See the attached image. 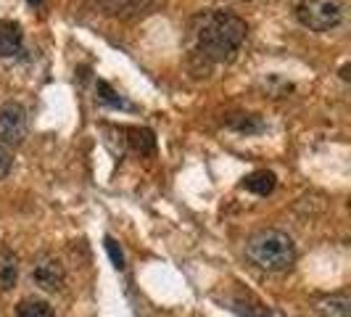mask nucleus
<instances>
[{"mask_svg":"<svg viewBox=\"0 0 351 317\" xmlns=\"http://www.w3.org/2000/svg\"><path fill=\"white\" fill-rule=\"evenodd\" d=\"M275 183H278L275 172H269V169H256V172H251V175L243 180V188H246L248 193L267 196L275 191Z\"/></svg>","mask_w":351,"mask_h":317,"instance_id":"0eeeda50","label":"nucleus"},{"mask_svg":"<svg viewBox=\"0 0 351 317\" xmlns=\"http://www.w3.org/2000/svg\"><path fill=\"white\" fill-rule=\"evenodd\" d=\"M130 143L135 145V151H141V154H148V151H154V145H156V138H154V132L151 130H138V127H132L130 130Z\"/></svg>","mask_w":351,"mask_h":317,"instance_id":"9b49d317","label":"nucleus"},{"mask_svg":"<svg viewBox=\"0 0 351 317\" xmlns=\"http://www.w3.org/2000/svg\"><path fill=\"white\" fill-rule=\"evenodd\" d=\"M19 317H53V307L43 299H21L16 307Z\"/></svg>","mask_w":351,"mask_h":317,"instance_id":"1a4fd4ad","label":"nucleus"},{"mask_svg":"<svg viewBox=\"0 0 351 317\" xmlns=\"http://www.w3.org/2000/svg\"><path fill=\"white\" fill-rule=\"evenodd\" d=\"M195 37L204 56H209L211 61H228L246 40V21L225 11H211L201 19Z\"/></svg>","mask_w":351,"mask_h":317,"instance_id":"f257e3e1","label":"nucleus"},{"mask_svg":"<svg viewBox=\"0 0 351 317\" xmlns=\"http://www.w3.org/2000/svg\"><path fill=\"white\" fill-rule=\"evenodd\" d=\"M24 45V32L21 24L11 19H0V58H14L21 53Z\"/></svg>","mask_w":351,"mask_h":317,"instance_id":"423d86ee","label":"nucleus"},{"mask_svg":"<svg viewBox=\"0 0 351 317\" xmlns=\"http://www.w3.org/2000/svg\"><path fill=\"white\" fill-rule=\"evenodd\" d=\"M322 317H349V299L346 296H330L317 304Z\"/></svg>","mask_w":351,"mask_h":317,"instance_id":"9d476101","label":"nucleus"},{"mask_svg":"<svg viewBox=\"0 0 351 317\" xmlns=\"http://www.w3.org/2000/svg\"><path fill=\"white\" fill-rule=\"evenodd\" d=\"M32 281L35 285H40L43 291H61L64 281H66V272H64V264L53 257H43L40 262L32 267Z\"/></svg>","mask_w":351,"mask_h":317,"instance_id":"39448f33","label":"nucleus"},{"mask_svg":"<svg viewBox=\"0 0 351 317\" xmlns=\"http://www.w3.org/2000/svg\"><path fill=\"white\" fill-rule=\"evenodd\" d=\"M27 3H29V5H40V3H43V0H27Z\"/></svg>","mask_w":351,"mask_h":317,"instance_id":"2eb2a0df","label":"nucleus"},{"mask_svg":"<svg viewBox=\"0 0 351 317\" xmlns=\"http://www.w3.org/2000/svg\"><path fill=\"white\" fill-rule=\"evenodd\" d=\"M98 98H101L106 106H114V108H132V106L124 101L122 95H117L114 90L106 85V82H98Z\"/></svg>","mask_w":351,"mask_h":317,"instance_id":"f8f14e48","label":"nucleus"},{"mask_svg":"<svg viewBox=\"0 0 351 317\" xmlns=\"http://www.w3.org/2000/svg\"><path fill=\"white\" fill-rule=\"evenodd\" d=\"M106 248H108V254H111V262H114V267H117V270H122V267H124V254H122V248L117 246V241H114V238H106Z\"/></svg>","mask_w":351,"mask_h":317,"instance_id":"ddd939ff","label":"nucleus"},{"mask_svg":"<svg viewBox=\"0 0 351 317\" xmlns=\"http://www.w3.org/2000/svg\"><path fill=\"white\" fill-rule=\"evenodd\" d=\"M246 257L267 272H285L296 262V244L282 230H259L248 238Z\"/></svg>","mask_w":351,"mask_h":317,"instance_id":"f03ea898","label":"nucleus"},{"mask_svg":"<svg viewBox=\"0 0 351 317\" xmlns=\"http://www.w3.org/2000/svg\"><path fill=\"white\" fill-rule=\"evenodd\" d=\"M16 278H19L16 257L3 248V251H0V288H3V291L14 288V285H16Z\"/></svg>","mask_w":351,"mask_h":317,"instance_id":"6e6552de","label":"nucleus"},{"mask_svg":"<svg viewBox=\"0 0 351 317\" xmlns=\"http://www.w3.org/2000/svg\"><path fill=\"white\" fill-rule=\"evenodd\" d=\"M299 21L312 32H328L341 24V3L338 0H301L296 8Z\"/></svg>","mask_w":351,"mask_h":317,"instance_id":"7ed1b4c3","label":"nucleus"},{"mask_svg":"<svg viewBox=\"0 0 351 317\" xmlns=\"http://www.w3.org/2000/svg\"><path fill=\"white\" fill-rule=\"evenodd\" d=\"M8 172H11V154L0 145V180L8 175Z\"/></svg>","mask_w":351,"mask_h":317,"instance_id":"4468645a","label":"nucleus"},{"mask_svg":"<svg viewBox=\"0 0 351 317\" xmlns=\"http://www.w3.org/2000/svg\"><path fill=\"white\" fill-rule=\"evenodd\" d=\"M27 138V111L19 104L0 106V141L19 145Z\"/></svg>","mask_w":351,"mask_h":317,"instance_id":"20e7f679","label":"nucleus"}]
</instances>
